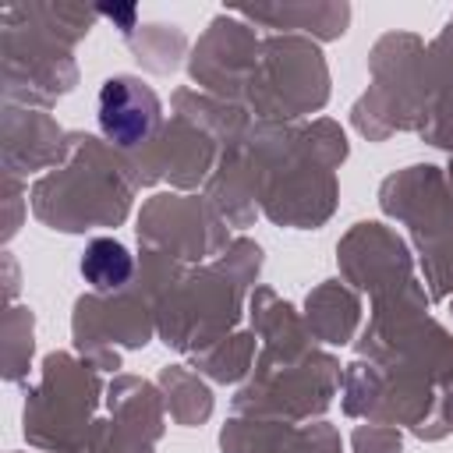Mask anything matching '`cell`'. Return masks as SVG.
Here are the masks:
<instances>
[{"label":"cell","instance_id":"cell-1","mask_svg":"<svg viewBox=\"0 0 453 453\" xmlns=\"http://www.w3.org/2000/svg\"><path fill=\"white\" fill-rule=\"evenodd\" d=\"M159 120V99L156 92L131 74H117L99 88V127L117 145H138L152 134Z\"/></svg>","mask_w":453,"mask_h":453},{"label":"cell","instance_id":"cell-2","mask_svg":"<svg viewBox=\"0 0 453 453\" xmlns=\"http://www.w3.org/2000/svg\"><path fill=\"white\" fill-rule=\"evenodd\" d=\"M131 269H134L131 251L120 241H113V237L88 241V248L81 255V276H85V283H92L103 294L124 287L131 280Z\"/></svg>","mask_w":453,"mask_h":453}]
</instances>
